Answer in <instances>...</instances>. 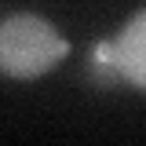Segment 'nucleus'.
Returning <instances> with one entry per match:
<instances>
[{"instance_id":"f257e3e1","label":"nucleus","mask_w":146,"mask_h":146,"mask_svg":"<svg viewBox=\"0 0 146 146\" xmlns=\"http://www.w3.org/2000/svg\"><path fill=\"white\" fill-rule=\"evenodd\" d=\"M70 55V40L40 15L0 18V73L15 80H36Z\"/></svg>"},{"instance_id":"f03ea898","label":"nucleus","mask_w":146,"mask_h":146,"mask_svg":"<svg viewBox=\"0 0 146 146\" xmlns=\"http://www.w3.org/2000/svg\"><path fill=\"white\" fill-rule=\"evenodd\" d=\"M110 48H113V66L121 80L146 91V7L124 22V29L110 40Z\"/></svg>"}]
</instances>
